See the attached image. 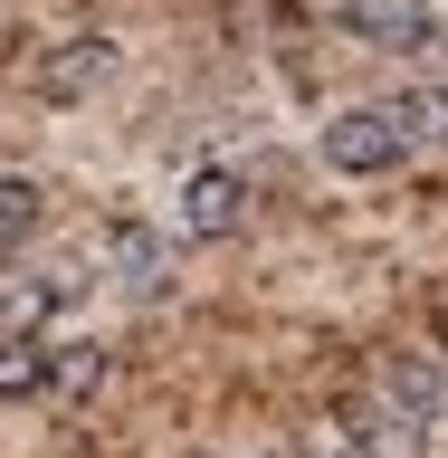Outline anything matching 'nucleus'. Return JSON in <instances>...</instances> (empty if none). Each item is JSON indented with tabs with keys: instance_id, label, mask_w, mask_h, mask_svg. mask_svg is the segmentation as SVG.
<instances>
[{
	"instance_id": "obj_4",
	"label": "nucleus",
	"mask_w": 448,
	"mask_h": 458,
	"mask_svg": "<svg viewBox=\"0 0 448 458\" xmlns=\"http://www.w3.org/2000/svg\"><path fill=\"white\" fill-rule=\"evenodd\" d=\"M249 220V172L239 163H200L182 182V239H229V229Z\"/></svg>"
},
{
	"instance_id": "obj_6",
	"label": "nucleus",
	"mask_w": 448,
	"mask_h": 458,
	"mask_svg": "<svg viewBox=\"0 0 448 458\" xmlns=\"http://www.w3.org/2000/svg\"><path fill=\"white\" fill-rule=\"evenodd\" d=\"M114 77V38H67V48L38 67V96H86V86Z\"/></svg>"
},
{
	"instance_id": "obj_5",
	"label": "nucleus",
	"mask_w": 448,
	"mask_h": 458,
	"mask_svg": "<svg viewBox=\"0 0 448 458\" xmlns=\"http://www.w3.org/2000/svg\"><path fill=\"white\" fill-rule=\"evenodd\" d=\"M106 258H114V286L124 296H163V229H143V220H106Z\"/></svg>"
},
{
	"instance_id": "obj_2",
	"label": "nucleus",
	"mask_w": 448,
	"mask_h": 458,
	"mask_svg": "<svg viewBox=\"0 0 448 458\" xmlns=\"http://www.w3.org/2000/svg\"><path fill=\"white\" fill-rule=\"evenodd\" d=\"M334 429H343V439H325L334 458H429V420H410V411H401V401H382V392L343 401Z\"/></svg>"
},
{
	"instance_id": "obj_7",
	"label": "nucleus",
	"mask_w": 448,
	"mask_h": 458,
	"mask_svg": "<svg viewBox=\"0 0 448 458\" xmlns=\"http://www.w3.org/2000/svg\"><path fill=\"white\" fill-rule=\"evenodd\" d=\"M382 401H401L410 420H429V411L448 401V372L420 363V353H392V363H382Z\"/></svg>"
},
{
	"instance_id": "obj_9",
	"label": "nucleus",
	"mask_w": 448,
	"mask_h": 458,
	"mask_svg": "<svg viewBox=\"0 0 448 458\" xmlns=\"http://www.w3.org/2000/svg\"><path fill=\"white\" fill-rule=\"evenodd\" d=\"M20 392H48V344H38V335L0 344V401H20Z\"/></svg>"
},
{
	"instance_id": "obj_1",
	"label": "nucleus",
	"mask_w": 448,
	"mask_h": 458,
	"mask_svg": "<svg viewBox=\"0 0 448 458\" xmlns=\"http://www.w3.org/2000/svg\"><path fill=\"white\" fill-rule=\"evenodd\" d=\"M325 163L353 172V182H372V172H401V163H410V134H401L392 106H343L334 124H325Z\"/></svg>"
},
{
	"instance_id": "obj_11",
	"label": "nucleus",
	"mask_w": 448,
	"mask_h": 458,
	"mask_svg": "<svg viewBox=\"0 0 448 458\" xmlns=\"http://www.w3.org/2000/svg\"><path fill=\"white\" fill-rule=\"evenodd\" d=\"M38 210H48V200H38V182H29V172H0V249H10V239H29V229H38Z\"/></svg>"
},
{
	"instance_id": "obj_10",
	"label": "nucleus",
	"mask_w": 448,
	"mask_h": 458,
	"mask_svg": "<svg viewBox=\"0 0 448 458\" xmlns=\"http://www.w3.org/2000/svg\"><path fill=\"white\" fill-rule=\"evenodd\" d=\"M96 372H106V344H48V392H96Z\"/></svg>"
},
{
	"instance_id": "obj_8",
	"label": "nucleus",
	"mask_w": 448,
	"mask_h": 458,
	"mask_svg": "<svg viewBox=\"0 0 448 458\" xmlns=\"http://www.w3.org/2000/svg\"><path fill=\"white\" fill-rule=\"evenodd\" d=\"M401 134H410V153L420 143H448V86H410V96H392Z\"/></svg>"
},
{
	"instance_id": "obj_3",
	"label": "nucleus",
	"mask_w": 448,
	"mask_h": 458,
	"mask_svg": "<svg viewBox=\"0 0 448 458\" xmlns=\"http://www.w3.org/2000/svg\"><path fill=\"white\" fill-rule=\"evenodd\" d=\"M343 38L353 48H382V57H410L439 38V10L429 0H343Z\"/></svg>"
}]
</instances>
